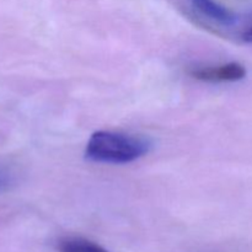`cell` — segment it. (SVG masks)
<instances>
[{
    "label": "cell",
    "mask_w": 252,
    "mask_h": 252,
    "mask_svg": "<svg viewBox=\"0 0 252 252\" xmlns=\"http://www.w3.org/2000/svg\"><path fill=\"white\" fill-rule=\"evenodd\" d=\"M150 147V140L139 135L98 130L89 139L85 155L95 162L128 164L148 154Z\"/></svg>",
    "instance_id": "1"
},
{
    "label": "cell",
    "mask_w": 252,
    "mask_h": 252,
    "mask_svg": "<svg viewBox=\"0 0 252 252\" xmlns=\"http://www.w3.org/2000/svg\"><path fill=\"white\" fill-rule=\"evenodd\" d=\"M191 75L198 80L221 83V81H238L245 78L246 69L241 64L231 62L219 66L197 68L191 71Z\"/></svg>",
    "instance_id": "2"
},
{
    "label": "cell",
    "mask_w": 252,
    "mask_h": 252,
    "mask_svg": "<svg viewBox=\"0 0 252 252\" xmlns=\"http://www.w3.org/2000/svg\"><path fill=\"white\" fill-rule=\"evenodd\" d=\"M192 2L202 14L207 15L220 24L229 25L234 21V16L231 15V12L214 0H192Z\"/></svg>",
    "instance_id": "3"
},
{
    "label": "cell",
    "mask_w": 252,
    "mask_h": 252,
    "mask_svg": "<svg viewBox=\"0 0 252 252\" xmlns=\"http://www.w3.org/2000/svg\"><path fill=\"white\" fill-rule=\"evenodd\" d=\"M59 252H108L90 240L83 238H65L59 241Z\"/></svg>",
    "instance_id": "4"
},
{
    "label": "cell",
    "mask_w": 252,
    "mask_h": 252,
    "mask_svg": "<svg viewBox=\"0 0 252 252\" xmlns=\"http://www.w3.org/2000/svg\"><path fill=\"white\" fill-rule=\"evenodd\" d=\"M12 185H14V175L6 166L0 164V193L7 191Z\"/></svg>",
    "instance_id": "5"
},
{
    "label": "cell",
    "mask_w": 252,
    "mask_h": 252,
    "mask_svg": "<svg viewBox=\"0 0 252 252\" xmlns=\"http://www.w3.org/2000/svg\"><path fill=\"white\" fill-rule=\"evenodd\" d=\"M244 39H245L246 42H250V43H252V27L248 32L244 33Z\"/></svg>",
    "instance_id": "6"
}]
</instances>
